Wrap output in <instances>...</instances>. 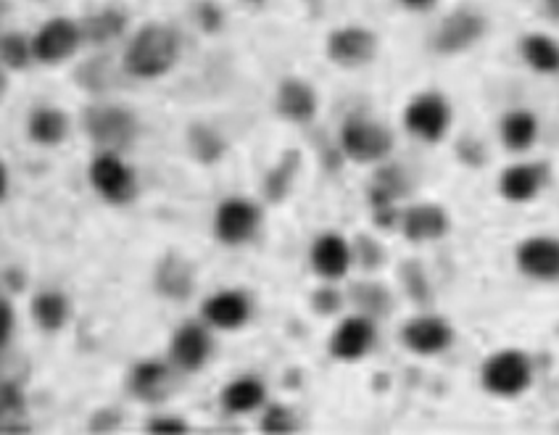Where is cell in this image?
Segmentation results:
<instances>
[{
    "label": "cell",
    "instance_id": "1",
    "mask_svg": "<svg viewBox=\"0 0 559 435\" xmlns=\"http://www.w3.org/2000/svg\"><path fill=\"white\" fill-rule=\"evenodd\" d=\"M180 35L169 24H146L135 32L122 56L124 72L138 80H159L175 69Z\"/></svg>",
    "mask_w": 559,
    "mask_h": 435
},
{
    "label": "cell",
    "instance_id": "2",
    "mask_svg": "<svg viewBox=\"0 0 559 435\" xmlns=\"http://www.w3.org/2000/svg\"><path fill=\"white\" fill-rule=\"evenodd\" d=\"M88 180L95 193L111 206H130L138 198V174L119 156V151L95 153Z\"/></svg>",
    "mask_w": 559,
    "mask_h": 435
},
{
    "label": "cell",
    "instance_id": "3",
    "mask_svg": "<svg viewBox=\"0 0 559 435\" xmlns=\"http://www.w3.org/2000/svg\"><path fill=\"white\" fill-rule=\"evenodd\" d=\"M85 132L101 151H124L140 132L138 116L124 106L95 103L85 111Z\"/></svg>",
    "mask_w": 559,
    "mask_h": 435
},
{
    "label": "cell",
    "instance_id": "4",
    "mask_svg": "<svg viewBox=\"0 0 559 435\" xmlns=\"http://www.w3.org/2000/svg\"><path fill=\"white\" fill-rule=\"evenodd\" d=\"M480 380H483V388L499 399H515L533 383V364L523 351H515V348L496 351L483 364Z\"/></svg>",
    "mask_w": 559,
    "mask_h": 435
},
{
    "label": "cell",
    "instance_id": "5",
    "mask_svg": "<svg viewBox=\"0 0 559 435\" xmlns=\"http://www.w3.org/2000/svg\"><path fill=\"white\" fill-rule=\"evenodd\" d=\"M341 148L356 164H375L391 153L393 135L370 116L354 114L341 127Z\"/></svg>",
    "mask_w": 559,
    "mask_h": 435
},
{
    "label": "cell",
    "instance_id": "6",
    "mask_svg": "<svg viewBox=\"0 0 559 435\" xmlns=\"http://www.w3.org/2000/svg\"><path fill=\"white\" fill-rule=\"evenodd\" d=\"M262 227L259 203L243 196H230L214 211V235L222 246H246Z\"/></svg>",
    "mask_w": 559,
    "mask_h": 435
},
{
    "label": "cell",
    "instance_id": "7",
    "mask_svg": "<svg viewBox=\"0 0 559 435\" xmlns=\"http://www.w3.org/2000/svg\"><path fill=\"white\" fill-rule=\"evenodd\" d=\"M85 29L82 24L66 19V16H56L51 22H45L37 29V35L32 37V51H35L37 64L45 66H59L64 61L80 51Z\"/></svg>",
    "mask_w": 559,
    "mask_h": 435
},
{
    "label": "cell",
    "instance_id": "8",
    "mask_svg": "<svg viewBox=\"0 0 559 435\" xmlns=\"http://www.w3.org/2000/svg\"><path fill=\"white\" fill-rule=\"evenodd\" d=\"M404 124L414 138L425 140V143H438L451 124L449 103L438 93L414 95L404 111Z\"/></svg>",
    "mask_w": 559,
    "mask_h": 435
},
{
    "label": "cell",
    "instance_id": "9",
    "mask_svg": "<svg viewBox=\"0 0 559 435\" xmlns=\"http://www.w3.org/2000/svg\"><path fill=\"white\" fill-rule=\"evenodd\" d=\"M325 53L335 66L359 69V66L370 64L378 53V37L364 27H341L327 35Z\"/></svg>",
    "mask_w": 559,
    "mask_h": 435
},
{
    "label": "cell",
    "instance_id": "10",
    "mask_svg": "<svg viewBox=\"0 0 559 435\" xmlns=\"http://www.w3.org/2000/svg\"><path fill=\"white\" fill-rule=\"evenodd\" d=\"M211 333L204 322H182L169 341V359L180 372H198L209 362Z\"/></svg>",
    "mask_w": 559,
    "mask_h": 435
},
{
    "label": "cell",
    "instance_id": "11",
    "mask_svg": "<svg viewBox=\"0 0 559 435\" xmlns=\"http://www.w3.org/2000/svg\"><path fill=\"white\" fill-rule=\"evenodd\" d=\"M517 267L520 272L541 283H554L559 280V240L538 235L528 238L517 246Z\"/></svg>",
    "mask_w": 559,
    "mask_h": 435
},
{
    "label": "cell",
    "instance_id": "12",
    "mask_svg": "<svg viewBox=\"0 0 559 435\" xmlns=\"http://www.w3.org/2000/svg\"><path fill=\"white\" fill-rule=\"evenodd\" d=\"M204 322L214 330L233 333L251 319V301L243 290H217L201 306Z\"/></svg>",
    "mask_w": 559,
    "mask_h": 435
},
{
    "label": "cell",
    "instance_id": "13",
    "mask_svg": "<svg viewBox=\"0 0 559 435\" xmlns=\"http://www.w3.org/2000/svg\"><path fill=\"white\" fill-rule=\"evenodd\" d=\"M375 346V325L367 317H346L330 335V354L341 362H359Z\"/></svg>",
    "mask_w": 559,
    "mask_h": 435
},
{
    "label": "cell",
    "instance_id": "14",
    "mask_svg": "<svg viewBox=\"0 0 559 435\" xmlns=\"http://www.w3.org/2000/svg\"><path fill=\"white\" fill-rule=\"evenodd\" d=\"M314 275L322 280H341L349 275L351 269V246L349 240L338 232H322L320 238L312 243L309 251Z\"/></svg>",
    "mask_w": 559,
    "mask_h": 435
},
{
    "label": "cell",
    "instance_id": "15",
    "mask_svg": "<svg viewBox=\"0 0 559 435\" xmlns=\"http://www.w3.org/2000/svg\"><path fill=\"white\" fill-rule=\"evenodd\" d=\"M401 341L420 356H436L451 346L454 330L441 317H414L401 330Z\"/></svg>",
    "mask_w": 559,
    "mask_h": 435
},
{
    "label": "cell",
    "instance_id": "16",
    "mask_svg": "<svg viewBox=\"0 0 559 435\" xmlns=\"http://www.w3.org/2000/svg\"><path fill=\"white\" fill-rule=\"evenodd\" d=\"M127 388L135 399L148 401V404H156V401H164L175 388V375H172V367L159 359H146L132 367L130 380H127Z\"/></svg>",
    "mask_w": 559,
    "mask_h": 435
},
{
    "label": "cell",
    "instance_id": "17",
    "mask_svg": "<svg viewBox=\"0 0 559 435\" xmlns=\"http://www.w3.org/2000/svg\"><path fill=\"white\" fill-rule=\"evenodd\" d=\"M275 109L277 114L293 124L312 122L314 114H317V93L301 77H288L277 87Z\"/></svg>",
    "mask_w": 559,
    "mask_h": 435
},
{
    "label": "cell",
    "instance_id": "18",
    "mask_svg": "<svg viewBox=\"0 0 559 435\" xmlns=\"http://www.w3.org/2000/svg\"><path fill=\"white\" fill-rule=\"evenodd\" d=\"M483 19L478 14H470V11H457L451 14L449 19H443V24L436 32V51L441 53H462L467 51L472 43H478L483 37Z\"/></svg>",
    "mask_w": 559,
    "mask_h": 435
},
{
    "label": "cell",
    "instance_id": "19",
    "mask_svg": "<svg viewBox=\"0 0 559 435\" xmlns=\"http://www.w3.org/2000/svg\"><path fill=\"white\" fill-rule=\"evenodd\" d=\"M449 230V217L441 206L433 203H422V206H412L404 214V235L414 243H425V240H438Z\"/></svg>",
    "mask_w": 559,
    "mask_h": 435
},
{
    "label": "cell",
    "instance_id": "20",
    "mask_svg": "<svg viewBox=\"0 0 559 435\" xmlns=\"http://www.w3.org/2000/svg\"><path fill=\"white\" fill-rule=\"evenodd\" d=\"M69 130H72L69 116L61 109H53V106L35 109L30 114V122H27L30 140L35 145H43V148H56V145L64 143L69 138Z\"/></svg>",
    "mask_w": 559,
    "mask_h": 435
},
{
    "label": "cell",
    "instance_id": "21",
    "mask_svg": "<svg viewBox=\"0 0 559 435\" xmlns=\"http://www.w3.org/2000/svg\"><path fill=\"white\" fill-rule=\"evenodd\" d=\"M72 304L59 290H43L32 298V319L43 333H61L69 325Z\"/></svg>",
    "mask_w": 559,
    "mask_h": 435
},
{
    "label": "cell",
    "instance_id": "22",
    "mask_svg": "<svg viewBox=\"0 0 559 435\" xmlns=\"http://www.w3.org/2000/svg\"><path fill=\"white\" fill-rule=\"evenodd\" d=\"M544 185V172L541 167H533V164H517V167H509L507 172L501 174L499 190L501 196L512 203H528L538 196V190Z\"/></svg>",
    "mask_w": 559,
    "mask_h": 435
},
{
    "label": "cell",
    "instance_id": "23",
    "mask_svg": "<svg viewBox=\"0 0 559 435\" xmlns=\"http://www.w3.org/2000/svg\"><path fill=\"white\" fill-rule=\"evenodd\" d=\"M267 401V385L259 377H238L225 385L222 391V406L230 414H251Z\"/></svg>",
    "mask_w": 559,
    "mask_h": 435
},
{
    "label": "cell",
    "instance_id": "24",
    "mask_svg": "<svg viewBox=\"0 0 559 435\" xmlns=\"http://www.w3.org/2000/svg\"><path fill=\"white\" fill-rule=\"evenodd\" d=\"M538 138V119L530 111H509L501 119V140L509 151H528Z\"/></svg>",
    "mask_w": 559,
    "mask_h": 435
},
{
    "label": "cell",
    "instance_id": "25",
    "mask_svg": "<svg viewBox=\"0 0 559 435\" xmlns=\"http://www.w3.org/2000/svg\"><path fill=\"white\" fill-rule=\"evenodd\" d=\"M523 58L530 69L541 74L559 72V43H554L549 35H528L523 40Z\"/></svg>",
    "mask_w": 559,
    "mask_h": 435
},
{
    "label": "cell",
    "instance_id": "26",
    "mask_svg": "<svg viewBox=\"0 0 559 435\" xmlns=\"http://www.w3.org/2000/svg\"><path fill=\"white\" fill-rule=\"evenodd\" d=\"M30 61H35L32 37L22 35V32H6L3 35V64L8 69H27Z\"/></svg>",
    "mask_w": 559,
    "mask_h": 435
},
{
    "label": "cell",
    "instance_id": "27",
    "mask_svg": "<svg viewBox=\"0 0 559 435\" xmlns=\"http://www.w3.org/2000/svg\"><path fill=\"white\" fill-rule=\"evenodd\" d=\"M85 37L95 40V43H106L111 37H117L124 29V16H119L117 11H103V14L90 16L88 22L82 24Z\"/></svg>",
    "mask_w": 559,
    "mask_h": 435
},
{
    "label": "cell",
    "instance_id": "28",
    "mask_svg": "<svg viewBox=\"0 0 559 435\" xmlns=\"http://www.w3.org/2000/svg\"><path fill=\"white\" fill-rule=\"evenodd\" d=\"M293 428H296V422H293V412L288 406H269L262 420V430H267V433H291Z\"/></svg>",
    "mask_w": 559,
    "mask_h": 435
},
{
    "label": "cell",
    "instance_id": "29",
    "mask_svg": "<svg viewBox=\"0 0 559 435\" xmlns=\"http://www.w3.org/2000/svg\"><path fill=\"white\" fill-rule=\"evenodd\" d=\"M148 433H159V435H182L188 433V422H182L180 417H153L148 422Z\"/></svg>",
    "mask_w": 559,
    "mask_h": 435
},
{
    "label": "cell",
    "instance_id": "30",
    "mask_svg": "<svg viewBox=\"0 0 559 435\" xmlns=\"http://www.w3.org/2000/svg\"><path fill=\"white\" fill-rule=\"evenodd\" d=\"M3 414L11 417V414H24V396L22 388L14 383H3Z\"/></svg>",
    "mask_w": 559,
    "mask_h": 435
},
{
    "label": "cell",
    "instance_id": "31",
    "mask_svg": "<svg viewBox=\"0 0 559 435\" xmlns=\"http://www.w3.org/2000/svg\"><path fill=\"white\" fill-rule=\"evenodd\" d=\"M11 327H14V312H11V301H8V298H3V304H0V343H3V346L8 343Z\"/></svg>",
    "mask_w": 559,
    "mask_h": 435
},
{
    "label": "cell",
    "instance_id": "32",
    "mask_svg": "<svg viewBox=\"0 0 559 435\" xmlns=\"http://www.w3.org/2000/svg\"><path fill=\"white\" fill-rule=\"evenodd\" d=\"M409 11H428V8L436 6V0H401Z\"/></svg>",
    "mask_w": 559,
    "mask_h": 435
},
{
    "label": "cell",
    "instance_id": "33",
    "mask_svg": "<svg viewBox=\"0 0 559 435\" xmlns=\"http://www.w3.org/2000/svg\"><path fill=\"white\" fill-rule=\"evenodd\" d=\"M6 190H8V172H6V164L0 167V196L6 198Z\"/></svg>",
    "mask_w": 559,
    "mask_h": 435
},
{
    "label": "cell",
    "instance_id": "34",
    "mask_svg": "<svg viewBox=\"0 0 559 435\" xmlns=\"http://www.w3.org/2000/svg\"><path fill=\"white\" fill-rule=\"evenodd\" d=\"M546 8H549V11L559 19V0H546Z\"/></svg>",
    "mask_w": 559,
    "mask_h": 435
}]
</instances>
